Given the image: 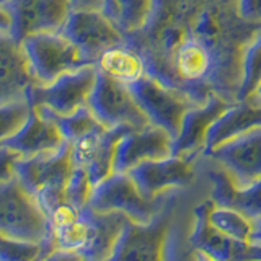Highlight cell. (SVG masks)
Wrapping results in <instances>:
<instances>
[{
	"label": "cell",
	"instance_id": "obj_1",
	"mask_svg": "<svg viewBox=\"0 0 261 261\" xmlns=\"http://www.w3.org/2000/svg\"><path fill=\"white\" fill-rule=\"evenodd\" d=\"M261 24L240 18L237 0H153L145 24L126 36L145 73L202 105L235 103L245 44Z\"/></svg>",
	"mask_w": 261,
	"mask_h": 261
},
{
	"label": "cell",
	"instance_id": "obj_2",
	"mask_svg": "<svg viewBox=\"0 0 261 261\" xmlns=\"http://www.w3.org/2000/svg\"><path fill=\"white\" fill-rule=\"evenodd\" d=\"M73 168L72 144L67 141L56 152L13 162V173L33 193L47 217L59 204L65 202V188Z\"/></svg>",
	"mask_w": 261,
	"mask_h": 261
},
{
	"label": "cell",
	"instance_id": "obj_3",
	"mask_svg": "<svg viewBox=\"0 0 261 261\" xmlns=\"http://www.w3.org/2000/svg\"><path fill=\"white\" fill-rule=\"evenodd\" d=\"M51 232L49 217L15 173L0 179V237L41 243Z\"/></svg>",
	"mask_w": 261,
	"mask_h": 261
},
{
	"label": "cell",
	"instance_id": "obj_4",
	"mask_svg": "<svg viewBox=\"0 0 261 261\" xmlns=\"http://www.w3.org/2000/svg\"><path fill=\"white\" fill-rule=\"evenodd\" d=\"M36 84L46 85L64 73L88 65L72 41L59 33H41L21 41Z\"/></svg>",
	"mask_w": 261,
	"mask_h": 261
},
{
	"label": "cell",
	"instance_id": "obj_5",
	"mask_svg": "<svg viewBox=\"0 0 261 261\" xmlns=\"http://www.w3.org/2000/svg\"><path fill=\"white\" fill-rule=\"evenodd\" d=\"M88 108L105 127L142 129L150 124L136 101L129 85L121 84L98 70L96 84L88 98Z\"/></svg>",
	"mask_w": 261,
	"mask_h": 261
},
{
	"label": "cell",
	"instance_id": "obj_6",
	"mask_svg": "<svg viewBox=\"0 0 261 261\" xmlns=\"http://www.w3.org/2000/svg\"><path fill=\"white\" fill-rule=\"evenodd\" d=\"M96 65H84L77 70L64 73L51 84H36L30 90L28 103L41 106L54 114L65 116L88 105V98L96 84Z\"/></svg>",
	"mask_w": 261,
	"mask_h": 261
},
{
	"label": "cell",
	"instance_id": "obj_7",
	"mask_svg": "<svg viewBox=\"0 0 261 261\" xmlns=\"http://www.w3.org/2000/svg\"><path fill=\"white\" fill-rule=\"evenodd\" d=\"M62 33L88 65H95L105 51L126 43L124 33L103 10H72Z\"/></svg>",
	"mask_w": 261,
	"mask_h": 261
},
{
	"label": "cell",
	"instance_id": "obj_8",
	"mask_svg": "<svg viewBox=\"0 0 261 261\" xmlns=\"http://www.w3.org/2000/svg\"><path fill=\"white\" fill-rule=\"evenodd\" d=\"M129 88L150 124L167 130L171 139L178 136L185 113L196 106V103L178 90L163 85L162 82L147 73L130 84Z\"/></svg>",
	"mask_w": 261,
	"mask_h": 261
},
{
	"label": "cell",
	"instance_id": "obj_9",
	"mask_svg": "<svg viewBox=\"0 0 261 261\" xmlns=\"http://www.w3.org/2000/svg\"><path fill=\"white\" fill-rule=\"evenodd\" d=\"M12 18V35L23 41L41 33H59L73 10L70 0H0Z\"/></svg>",
	"mask_w": 261,
	"mask_h": 261
},
{
	"label": "cell",
	"instance_id": "obj_10",
	"mask_svg": "<svg viewBox=\"0 0 261 261\" xmlns=\"http://www.w3.org/2000/svg\"><path fill=\"white\" fill-rule=\"evenodd\" d=\"M171 153L173 139L167 130L153 124L142 129H130L122 134L116 145L113 168L114 173H127L144 162L160 160L170 157Z\"/></svg>",
	"mask_w": 261,
	"mask_h": 261
},
{
	"label": "cell",
	"instance_id": "obj_11",
	"mask_svg": "<svg viewBox=\"0 0 261 261\" xmlns=\"http://www.w3.org/2000/svg\"><path fill=\"white\" fill-rule=\"evenodd\" d=\"M36 85L21 41L12 31H0V105L28 101Z\"/></svg>",
	"mask_w": 261,
	"mask_h": 261
},
{
	"label": "cell",
	"instance_id": "obj_12",
	"mask_svg": "<svg viewBox=\"0 0 261 261\" xmlns=\"http://www.w3.org/2000/svg\"><path fill=\"white\" fill-rule=\"evenodd\" d=\"M64 142L62 133L47 113L38 106H31L27 122L13 136L0 142V147L16 153L18 159H28L59 150Z\"/></svg>",
	"mask_w": 261,
	"mask_h": 261
},
{
	"label": "cell",
	"instance_id": "obj_13",
	"mask_svg": "<svg viewBox=\"0 0 261 261\" xmlns=\"http://www.w3.org/2000/svg\"><path fill=\"white\" fill-rule=\"evenodd\" d=\"M126 130L130 129L103 127L93 134L80 139L79 142L72 144L73 165L87 171L93 186L114 173V152H116L119 139Z\"/></svg>",
	"mask_w": 261,
	"mask_h": 261
},
{
	"label": "cell",
	"instance_id": "obj_14",
	"mask_svg": "<svg viewBox=\"0 0 261 261\" xmlns=\"http://www.w3.org/2000/svg\"><path fill=\"white\" fill-rule=\"evenodd\" d=\"M88 207L96 212L124 211L142 217L147 214L149 201L127 173H113L93 188Z\"/></svg>",
	"mask_w": 261,
	"mask_h": 261
},
{
	"label": "cell",
	"instance_id": "obj_15",
	"mask_svg": "<svg viewBox=\"0 0 261 261\" xmlns=\"http://www.w3.org/2000/svg\"><path fill=\"white\" fill-rule=\"evenodd\" d=\"M211 153L232 171L240 183L261 179V126L220 144Z\"/></svg>",
	"mask_w": 261,
	"mask_h": 261
},
{
	"label": "cell",
	"instance_id": "obj_16",
	"mask_svg": "<svg viewBox=\"0 0 261 261\" xmlns=\"http://www.w3.org/2000/svg\"><path fill=\"white\" fill-rule=\"evenodd\" d=\"M232 103L219 95H211L202 105L190 108L183 116L178 136L173 139V153L183 155L206 145L209 127Z\"/></svg>",
	"mask_w": 261,
	"mask_h": 261
},
{
	"label": "cell",
	"instance_id": "obj_17",
	"mask_svg": "<svg viewBox=\"0 0 261 261\" xmlns=\"http://www.w3.org/2000/svg\"><path fill=\"white\" fill-rule=\"evenodd\" d=\"M258 126H261V103L255 98L235 101L212 122L204 149L211 152L220 144L232 141Z\"/></svg>",
	"mask_w": 261,
	"mask_h": 261
},
{
	"label": "cell",
	"instance_id": "obj_18",
	"mask_svg": "<svg viewBox=\"0 0 261 261\" xmlns=\"http://www.w3.org/2000/svg\"><path fill=\"white\" fill-rule=\"evenodd\" d=\"M127 175L134 179L139 191L145 198H152L165 186L185 183L190 176V170H188V163L179 155H170L160 160L144 162L129 170Z\"/></svg>",
	"mask_w": 261,
	"mask_h": 261
},
{
	"label": "cell",
	"instance_id": "obj_19",
	"mask_svg": "<svg viewBox=\"0 0 261 261\" xmlns=\"http://www.w3.org/2000/svg\"><path fill=\"white\" fill-rule=\"evenodd\" d=\"M95 65L105 75L126 85L134 84L145 75V64L142 57L127 43L105 51Z\"/></svg>",
	"mask_w": 261,
	"mask_h": 261
},
{
	"label": "cell",
	"instance_id": "obj_20",
	"mask_svg": "<svg viewBox=\"0 0 261 261\" xmlns=\"http://www.w3.org/2000/svg\"><path fill=\"white\" fill-rule=\"evenodd\" d=\"M261 82V28L245 44L240 65V85L237 92V101L250 100L255 95Z\"/></svg>",
	"mask_w": 261,
	"mask_h": 261
},
{
	"label": "cell",
	"instance_id": "obj_21",
	"mask_svg": "<svg viewBox=\"0 0 261 261\" xmlns=\"http://www.w3.org/2000/svg\"><path fill=\"white\" fill-rule=\"evenodd\" d=\"M38 108H41V106H38ZM41 110H44L47 113V116L56 122L57 127H59L64 139L70 144H75L80 139H84L105 127L101 122L95 118V114L92 113V110H90L88 106H84V108H80L79 111L72 114H65V116L54 114L46 108H41Z\"/></svg>",
	"mask_w": 261,
	"mask_h": 261
},
{
	"label": "cell",
	"instance_id": "obj_22",
	"mask_svg": "<svg viewBox=\"0 0 261 261\" xmlns=\"http://www.w3.org/2000/svg\"><path fill=\"white\" fill-rule=\"evenodd\" d=\"M57 248L53 230L41 243L18 242L0 237V261H43Z\"/></svg>",
	"mask_w": 261,
	"mask_h": 261
},
{
	"label": "cell",
	"instance_id": "obj_23",
	"mask_svg": "<svg viewBox=\"0 0 261 261\" xmlns=\"http://www.w3.org/2000/svg\"><path fill=\"white\" fill-rule=\"evenodd\" d=\"M153 0H113V21L129 35L141 30L149 20Z\"/></svg>",
	"mask_w": 261,
	"mask_h": 261
},
{
	"label": "cell",
	"instance_id": "obj_24",
	"mask_svg": "<svg viewBox=\"0 0 261 261\" xmlns=\"http://www.w3.org/2000/svg\"><path fill=\"white\" fill-rule=\"evenodd\" d=\"M31 113V105L28 101H15L0 105V142L13 136Z\"/></svg>",
	"mask_w": 261,
	"mask_h": 261
},
{
	"label": "cell",
	"instance_id": "obj_25",
	"mask_svg": "<svg viewBox=\"0 0 261 261\" xmlns=\"http://www.w3.org/2000/svg\"><path fill=\"white\" fill-rule=\"evenodd\" d=\"M93 183L90 181L88 173L80 167H75L65 188V202H69L77 211L88 206L93 193Z\"/></svg>",
	"mask_w": 261,
	"mask_h": 261
},
{
	"label": "cell",
	"instance_id": "obj_26",
	"mask_svg": "<svg viewBox=\"0 0 261 261\" xmlns=\"http://www.w3.org/2000/svg\"><path fill=\"white\" fill-rule=\"evenodd\" d=\"M237 10L242 20L261 24V0H237Z\"/></svg>",
	"mask_w": 261,
	"mask_h": 261
},
{
	"label": "cell",
	"instance_id": "obj_27",
	"mask_svg": "<svg viewBox=\"0 0 261 261\" xmlns=\"http://www.w3.org/2000/svg\"><path fill=\"white\" fill-rule=\"evenodd\" d=\"M43 261H85V256L77 250L56 248L53 253H49Z\"/></svg>",
	"mask_w": 261,
	"mask_h": 261
},
{
	"label": "cell",
	"instance_id": "obj_28",
	"mask_svg": "<svg viewBox=\"0 0 261 261\" xmlns=\"http://www.w3.org/2000/svg\"><path fill=\"white\" fill-rule=\"evenodd\" d=\"M73 10H103L105 0H70Z\"/></svg>",
	"mask_w": 261,
	"mask_h": 261
},
{
	"label": "cell",
	"instance_id": "obj_29",
	"mask_svg": "<svg viewBox=\"0 0 261 261\" xmlns=\"http://www.w3.org/2000/svg\"><path fill=\"white\" fill-rule=\"evenodd\" d=\"M12 30V18L5 7L0 4V31H10Z\"/></svg>",
	"mask_w": 261,
	"mask_h": 261
},
{
	"label": "cell",
	"instance_id": "obj_30",
	"mask_svg": "<svg viewBox=\"0 0 261 261\" xmlns=\"http://www.w3.org/2000/svg\"><path fill=\"white\" fill-rule=\"evenodd\" d=\"M103 12L113 20V0H105V8H103Z\"/></svg>",
	"mask_w": 261,
	"mask_h": 261
},
{
	"label": "cell",
	"instance_id": "obj_31",
	"mask_svg": "<svg viewBox=\"0 0 261 261\" xmlns=\"http://www.w3.org/2000/svg\"><path fill=\"white\" fill-rule=\"evenodd\" d=\"M253 98H255V100H258V101L261 103V82H259V85H258V88H256L255 95H253Z\"/></svg>",
	"mask_w": 261,
	"mask_h": 261
}]
</instances>
